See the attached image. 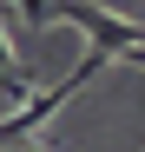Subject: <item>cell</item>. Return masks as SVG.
I'll use <instances>...</instances> for the list:
<instances>
[{"label":"cell","instance_id":"6da1fadb","mask_svg":"<svg viewBox=\"0 0 145 152\" xmlns=\"http://www.w3.org/2000/svg\"><path fill=\"white\" fill-rule=\"evenodd\" d=\"M13 13L27 20V27H53V20H72L99 53H132V46H145V20H125L99 7V0H13Z\"/></svg>","mask_w":145,"mask_h":152},{"label":"cell","instance_id":"7a4b0ae2","mask_svg":"<svg viewBox=\"0 0 145 152\" xmlns=\"http://www.w3.org/2000/svg\"><path fill=\"white\" fill-rule=\"evenodd\" d=\"M0 73H13V46H7V33H0Z\"/></svg>","mask_w":145,"mask_h":152},{"label":"cell","instance_id":"3957f363","mask_svg":"<svg viewBox=\"0 0 145 152\" xmlns=\"http://www.w3.org/2000/svg\"><path fill=\"white\" fill-rule=\"evenodd\" d=\"M0 13H13V7H7V0H0Z\"/></svg>","mask_w":145,"mask_h":152},{"label":"cell","instance_id":"277c9868","mask_svg":"<svg viewBox=\"0 0 145 152\" xmlns=\"http://www.w3.org/2000/svg\"><path fill=\"white\" fill-rule=\"evenodd\" d=\"M33 152H53V145H33Z\"/></svg>","mask_w":145,"mask_h":152}]
</instances>
